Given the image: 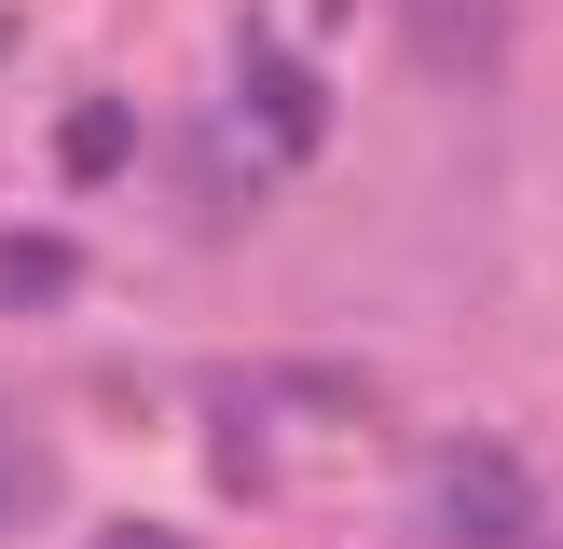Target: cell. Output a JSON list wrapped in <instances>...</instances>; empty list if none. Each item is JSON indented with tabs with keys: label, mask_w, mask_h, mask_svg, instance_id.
<instances>
[{
	"label": "cell",
	"mask_w": 563,
	"mask_h": 549,
	"mask_svg": "<svg viewBox=\"0 0 563 549\" xmlns=\"http://www.w3.org/2000/svg\"><path fill=\"white\" fill-rule=\"evenodd\" d=\"M0 55H14V14H0Z\"/></svg>",
	"instance_id": "8992f818"
},
{
	"label": "cell",
	"mask_w": 563,
	"mask_h": 549,
	"mask_svg": "<svg viewBox=\"0 0 563 549\" xmlns=\"http://www.w3.org/2000/svg\"><path fill=\"white\" fill-rule=\"evenodd\" d=\"M55 289H69V247H27V234H0V302H55Z\"/></svg>",
	"instance_id": "3957f363"
},
{
	"label": "cell",
	"mask_w": 563,
	"mask_h": 549,
	"mask_svg": "<svg viewBox=\"0 0 563 549\" xmlns=\"http://www.w3.org/2000/svg\"><path fill=\"white\" fill-rule=\"evenodd\" d=\"M247 110L275 124V152H317V124H330V110H317V82H302L289 55H262V42H247Z\"/></svg>",
	"instance_id": "7a4b0ae2"
},
{
	"label": "cell",
	"mask_w": 563,
	"mask_h": 549,
	"mask_svg": "<svg viewBox=\"0 0 563 549\" xmlns=\"http://www.w3.org/2000/svg\"><path fill=\"white\" fill-rule=\"evenodd\" d=\"M124 152H137V124H124L110 97H97V110H69V165H82V179H110Z\"/></svg>",
	"instance_id": "277c9868"
},
{
	"label": "cell",
	"mask_w": 563,
	"mask_h": 549,
	"mask_svg": "<svg viewBox=\"0 0 563 549\" xmlns=\"http://www.w3.org/2000/svg\"><path fill=\"white\" fill-rule=\"evenodd\" d=\"M440 522H454L467 549H522L537 494H522V467H509V453H454V467H440Z\"/></svg>",
	"instance_id": "6da1fadb"
},
{
	"label": "cell",
	"mask_w": 563,
	"mask_h": 549,
	"mask_svg": "<svg viewBox=\"0 0 563 549\" xmlns=\"http://www.w3.org/2000/svg\"><path fill=\"white\" fill-rule=\"evenodd\" d=\"M0 508H14V439H0Z\"/></svg>",
	"instance_id": "5b68a950"
}]
</instances>
